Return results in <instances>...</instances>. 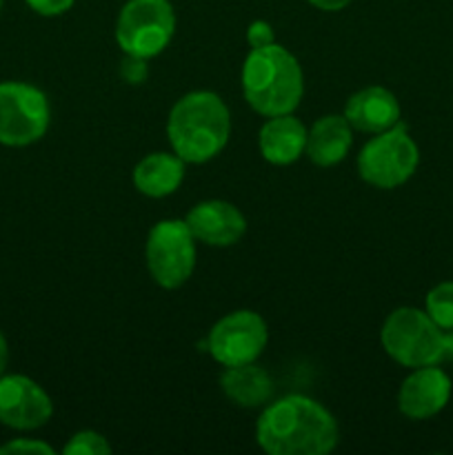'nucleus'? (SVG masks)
Masks as SVG:
<instances>
[{
	"label": "nucleus",
	"mask_w": 453,
	"mask_h": 455,
	"mask_svg": "<svg viewBox=\"0 0 453 455\" xmlns=\"http://www.w3.org/2000/svg\"><path fill=\"white\" fill-rule=\"evenodd\" d=\"M256 440L271 455H324L336 449L340 431L322 404L287 395L258 418Z\"/></svg>",
	"instance_id": "obj_1"
},
{
	"label": "nucleus",
	"mask_w": 453,
	"mask_h": 455,
	"mask_svg": "<svg viewBox=\"0 0 453 455\" xmlns=\"http://www.w3.org/2000/svg\"><path fill=\"white\" fill-rule=\"evenodd\" d=\"M167 136L173 154L180 156L185 163H207L229 142V109L213 92L187 93L169 111Z\"/></svg>",
	"instance_id": "obj_2"
},
{
	"label": "nucleus",
	"mask_w": 453,
	"mask_h": 455,
	"mask_svg": "<svg viewBox=\"0 0 453 455\" xmlns=\"http://www.w3.org/2000/svg\"><path fill=\"white\" fill-rule=\"evenodd\" d=\"M242 92L251 109L266 118L293 114L305 93L300 62L275 43L251 49L242 67Z\"/></svg>",
	"instance_id": "obj_3"
},
{
	"label": "nucleus",
	"mask_w": 453,
	"mask_h": 455,
	"mask_svg": "<svg viewBox=\"0 0 453 455\" xmlns=\"http://www.w3.org/2000/svg\"><path fill=\"white\" fill-rule=\"evenodd\" d=\"M382 349L409 369L431 367L444 360V331L416 307H400L385 320L380 331Z\"/></svg>",
	"instance_id": "obj_4"
},
{
	"label": "nucleus",
	"mask_w": 453,
	"mask_h": 455,
	"mask_svg": "<svg viewBox=\"0 0 453 455\" xmlns=\"http://www.w3.org/2000/svg\"><path fill=\"white\" fill-rule=\"evenodd\" d=\"M176 34V12L169 0H127L115 20V43L124 53L154 58Z\"/></svg>",
	"instance_id": "obj_5"
},
{
	"label": "nucleus",
	"mask_w": 453,
	"mask_h": 455,
	"mask_svg": "<svg viewBox=\"0 0 453 455\" xmlns=\"http://www.w3.org/2000/svg\"><path fill=\"white\" fill-rule=\"evenodd\" d=\"M420 151L409 136L407 124L398 123L362 147L358 156L360 178L378 189H395L416 173Z\"/></svg>",
	"instance_id": "obj_6"
},
{
	"label": "nucleus",
	"mask_w": 453,
	"mask_h": 455,
	"mask_svg": "<svg viewBox=\"0 0 453 455\" xmlns=\"http://www.w3.org/2000/svg\"><path fill=\"white\" fill-rule=\"evenodd\" d=\"M52 111L49 100L29 83H0V145L27 147L47 133Z\"/></svg>",
	"instance_id": "obj_7"
},
{
	"label": "nucleus",
	"mask_w": 453,
	"mask_h": 455,
	"mask_svg": "<svg viewBox=\"0 0 453 455\" xmlns=\"http://www.w3.org/2000/svg\"><path fill=\"white\" fill-rule=\"evenodd\" d=\"M185 220H163L147 238V269L155 284L178 289L195 269V243Z\"/></svg>",
	"instance_id": "obj_8"
},
{
	"label": "nucleus",
	"mask_w": 453,
	"mask_h": 455,
	"mask_svg": "<svg viewBox=\"0 0 453 455\" xmlns=\"http://www.w3.org/2000/svg\"><path fill=\"white\" fill-rule=\"evenodd\" d=\"M266 323L256 311L240 309L225 315L213 324L209 331V354L222 367H238V364L256 363L258 355L265 351Z\"/></svg>",
	"instance_id": "obj_9"
},
{
	"label": "nucleus",
	"mask_w": 453,
	"mask_h": 455,
	"mask_svg": "<svg viewBox=\"0 0 453 455\" xmlns=\"http://www.w3.org/2000/svg\"><path fill=\"white\" fill-rule=\"evenodd\" d=\"M53 416L47 391L31 378L13 373L0 376V422L16 431H34Z\"/></svg>",
	"instance_id": "obj_10"
},
{
	"label": "nucleus",
	"mask_w": 453,
	"mask_h": 455,
	"mask_svg": "<svg viewBox=\"0 0 453 455\" xmlns=\"http://www.w3.org/2000/svg\"><path fill=\"white\" fill-rule=\"evenodd\" d=\"M451 398V378L438 367H417L398 391V409L411 420L433 418Z\"/></svg>",
	"instance_id": "obj_11"
},
{
	"label": "nucleus",
	"mask_w": 453,
	"mask_h": 455,
	"mask_svg": "<svg viewBox=\"0 0 453 455\" xmlns=\"http://www.w3.org/2000/svg\"><path fill=\"white\" fill-rule=\"evenodd\" d=\"M195 240L209 247H231L247 231V218L238 207L225 200L198 203L185 218Z\"/></svg>",
	"instance_id": "obj_12"
},
{
	"label": "nucleus",
	"mask_w": 453,
	"mask_h": 455,
	"mask_svg": "<svg viewBox=\"0 0 453 455\" xmlns=\"http://www.w3.org/2000/svg\"><path fill=\"white\" fill-rule=\"evenodd\" d=\"M345 118L349 120L351 129L382 133L400 123V102L385 87L360 89L346 100Z\"/></svg>",
	"instance_id": "obj_13"
},
{
	"label": "nucleus",
	"mask_w": 453,
	"mask_h": 455,
	"mask_svg": "<svg viewBox=\"0 0 453 455\" xmlns=\"http://www.w3.org/2000/svg\"><path fill=\"white\" fill-rule=\"evenodd\" d=\"M258 147L266 163L291 164L305 154L306 127L291 114L271 116L258 133Z\"/></svg>",
	"instance_id": "obj_14"
},
{
	"label": "nucleus",
	"mask_w": 453,
	"mask_h": 455,
	"mask_svg": "<svg viewBox=\"0 0 453 455\" xmlns=\"http://www.w3.org/2000/svg\"><path fill=\"white\" fill-rule=\"evenodd\" d=\"M354 145L351 124L345 116H322L306 132L305 154L318 167H333L342 163Z\"/></svg>",
	"instance_id": "obj_15"
},
{
	"label": "nucleus",
	"mask_w": 453,
	"mask_h": 455,
	"mask_svg": "<svg viewBox=\"0 0 453 455\" xmlns=\"http://www.w3.org/2000/svg\"><path fill=\"white\" fill-rule=\"evenodd\" d=\"M185 180V160L176 154H149L133 169V187L149 198H164Z\"/></svg>",
	"instance_id": "obj_16"
},
{
	"label": "nucleus",
	"mask_w": 453,
	"mask_h": 455,
	"mask_svg": "<svg viewBox=\"0 0 453 455\" xmlns=\"http://www.w3.org/2000/svg\"><path fill=\"white\" fill-rule=\"evenodd\" d=\"M220 389L234 404L244 409L262 407L274 395V380L253 363L226 367L220 376Z\"/></svg>",
	"instance_id": "obj_17"
},
{
	"label": "nucleus",
	"mask_w": 453,
	"mask_h": 455,
	"mask_svg": "<svg viewBox=\"0 0 453 455\" xmlns=\"http://www.w3.org/2000/svg\"><path fill=\"white\" fill-rule=\"evenodd\" d=\"M426 314L442 331L453 329V283H440L426 293Z\"/></svg>",
	"instance_id": "obj_18"
},
{
	"label": "nucleus",
	"mask_w": 453,
	"mask_h": 455,
	"mask_svg": "<svg viewBox=\"0 0 453 455\" xmlns=\"http://www.w3.org/2000/svg\"><path fill=\"white\" fill-rule=\"evenodd\" d=\"M65 455H109L111 447L107 438L96 431H78L62 449Z\"/></svg>",
	"instance_id": "obj_19"
},
{
	"label": "nucleus",
	"mask_w": 453,
	"mask_h": 455,
	"mask_svg": "<svg viewBox=\"0 0 453 455\" xmlns=\"http://www.w3.org/2000/svg\"><path fill=\"white\" fill-rule=\"evenodd\" d=\"M120 76L127 84H142L149 78V65H147V58L131 56L127 53L124 60L120 62Z\"/></svg>",
	"instance_id": "obj_20"
},
{
	"label": "nucleus",
	"mask_w": 453,
	"mask_h": 455,
	"mask_svg": "<svg viewBox=\"0 0 453 455\" xmlns=\"http://www.w3.org/2000/svg\"><path fill=\"white\" fill-rule=\"evenodd\" d=\"M4 453H38V455H53V449L47 443L29 438H18L0 447V455Z\"/></svg>",
	"instance_id": "obj_21"
},
{
	"label": "nucleus",
	"mask_w": 453,
	"mask_h": 455,
	"mask_svg": "<svg viewBox=\"0 0 453 455\" xmlns=\"http://www.w3.org/2000/svg\"><path fill=\"white\" fill-rule=\"evenodd\" d=\"M247 43L251 44V49L274 44L275 43L274 27H271L266 20H253L247 29Z\"/></svg>",
	"instance_id": "obj_22"
},
{
	"label": "nucleus",
	"mask_w": 453,
	"mask_h": 455,
	"mask_svg": "<svg viewBox=\"0 0 453 455\" xmlns=\"http://www.w3.org/2000/svg\"><path fill=\"white\" fill-rule=\"evenodd\" d=\"M25 3L27 7L34 9V12L40 13V16L53 18L69 12V9L74 7L76 0H25Z\"/></svg>",
	"instance_id": "obj_23"
},
{
	"label": "nucleus",
	"mask_w": 453,
	"mask_h": 455,
	"mask_svg": "<svg viewBox=\"0 0 453 455\" xmlns=\"http://www.w3.org/2000/svg\"><path fill=\"white\" fill-rule=\"evenodd\" d=\"M309 4H314L315 9H322V12H340V9L349 7L354 0H306Z\"/></svg>",
	"instance_id": "obj_24"
},
{
	"label": "nucleus",
	"mask_w": 453,
	"mask_h": 455,
	"mask_svg": "<svg viewBox=\"0 0 453 455\" xmlns=\"http://www.w3.org/2000/svg\"><path fill=\"white\" fill-rule=\"evenodd\" d=\"M7 360H9L7 338H4V333L0 331V376H3V373H4V367H7Z\"/></svg>",
	"instance_id": "obj_25"
},
{
	"label": "nucleus",
	"mask_w": 453,
	"mask_h": 455,
	"mask_svg": "<svg viewBox=\"0 0 453 455\" xmlns=\"http://www.w3.org/2000/svg\"><path fill=\"white\" fill-rule=\"evenodd\" d=\"M453 360V329L444 331V360Z\"/></svg>",
	"instance_id": "obj_26"
},
{
	"label": "nucleus",
	"mask_w": 453,
	"mask_h": 455,
	"mask_svg": "<svg viewBox=\"0 0 453 455\" xmlns=\"http://www.w3.org/2000/svg\"><path fill=\"white\" fill-rule=\"evenodd\" d=\"M0 9H3V0H0Z\"/></svg>",
	"instance_id": "obj_27"
}]
</instances>
